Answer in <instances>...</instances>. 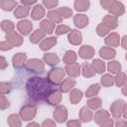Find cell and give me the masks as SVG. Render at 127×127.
<instances>
[{
	"label": "cell",
	"instance_id": "c3c4849f",
	"mask_svg": "<svg viewBox=\"0 0 127 127\" xmlns=\"http://www.w3.org/2000/svg\"><path fill=\"white\" fill-rule=\"evenodd\" d=\"M12 48H13V46L7 41H2L1 44H0V50L1 51H9Z\"/></svg>",
	"mask_w": 127,
	"mask_h": 127
},
{
	"label": "cell",
	"instance_id": "ffe728a7",
	"mask_svg": "<svg viewBox=\"0 0 127 127\" xmlns=\"http://www.w3.org/2000/svg\"><path fill=\"white\" fill-rule=\"evenodd\" d=\"M93 118V113L92 111L87 107V106H83L81 107L80 111H79V120L81 122H89L91 121Z\"/></svg>",
	"mask_w": 127,
	"mask_h": 127
},
{
	"label": "cell",
	"instance_id": "d4e9b609",
	"mask_svg": "<svg viewBox=\"0 0 127 127\" xmlns=\"http://www.w3.org/2000/svg\"><path fill=\"white\" fill-rule=\"evenodd\" d=\"M120 37L117 33H111L109 34L105 39V44L111 47H118L120 45Z\"/></svg>",
	"mask_w": 127,
	"mask_h": 127
},
{
	"label": "cell",
	"instance_id": "4fadbf2b",
	"mask_svg": "<svg viewBox=\"0 0 127 127\" xmlns=\"http://www.w3.org/2000/svg\"><path fill=\"white\" fill-rule=\"evenodd\" d=\"M67 40H68V42H69L71 45L77 46V45H79V44L81 43V41H82V35H81V33H80L79 31H77V30H71V31L68 33V35H67Z\"/></svg>",
	"mask_w": 127,
	"mask_h": 127
},
{
	"label": "cell",
	"instance_id": "603a6c76",
	"mask_svg": "<svg viewBox=\"0 0 127 127\" xmlns=\"http://www.w3.org/2000/svg\"><path fill=\"white\" fill-rule=\"evenodd\" d=\"M43 60L44 62L48 64V65H51V66H54L56 64H58L60 63V58L58 57L57 54L55 53H48V54H45L44 57H43Z\"/></svg>",
	"mask_w": 127,
	"mask_h": 127
},
{
	"label": "cell",
	"instance_id": "b9f144b4",
	"mask_svg": "<svg viewBox=\"0 0 127 127\" xmlns=\"http://www.w3.org/2000/svg\"><path fill=\"white\" fill-rule=\"evenodd\" d=\"M57 10L60 13V15L64 19H67V18L71 17V15H72V10L68 7H60Z\"/></svg>",
	"mask_w": 127,
	"mask_h": 127
},
{
	"label": "cell",
	"instance_id": "60d3db41",
	"mask_svg": "<svg viewBox=\"0 0 127 127\" xmlns=\"http://www.w3.org/2000/svg\"><path fill=\"white\" fill-rule=\"evenodd\" d=\"M1 29H2L4 32H6V34H8V33H11V32L14 31L15 25H14V23H13L12 21H10V20H3V21L1 22Z\"/></svg>",
	"mask_w": 127,
	"mask_h": 127
},
{
	"label": "cell",
	"instance_id": "ee69618b",
	"mask_svg": "<svg viewBox=\"0 0 127 127\" xmlns=\"http://www.w3.org/2000/svg\"><path fill=\"white\" fill-rule=\"evenodd\" d=\"M71 30H70V28H69V26H67V25H59L58 27H57V29H56V35H58V36H61V35H64V34H66V33H69Z\"/></svg>",
	"mask_w": 127,
	"mask_h": 127
},
{
	"label": "cell",
	"instance_id": "2e32d148",
	"mask_svg": "<svg viewBox=\"0 0 127 127\" xmlns=\"http://www.w3.org/2000/svg\"><path fill=\"white\" fill-rule=\"evenodd\" d=\"M45 13H46V11H45V8L43 7V5H42V4H37V5H35L34 8L32 9L31 17H32L33 20L38 21V20L42 19V18L45 16Z\"/></svg>",
	"mask_w": 127,
	"mask_h": 127
},
{
	"label": "cell",
	"instance_id": "5b68a950",
	"mask_svg": "<svg viewBox=\"0 0 127 127\" xmlns=\"http://www.w3.org/2000/svg\"><path fill=\"white\" fill-rule=\"evenodd\" d=\"M124 100L122 99H117L115 100L111 105H110V111L111 114L113 116V118L115 119H119L123 113V107H124Z\"/></svg>",
	"mask_w": 127,
	"mask_h": 127
},
{
	"label": "cell",
	"instance_id": "9c48e42d",
	"mask_svg": "<svg viewBox=\"0 0 127 127\" xmlns=\"http://www.w3.org/2000/svg\"><path fill=\"white\" fill-rule=\"evenodd\" d=\"M17 29H18V31H19L22 35L27 36V35H29V34L31 33V31H32V29H33V24H32V22L29 21V20H22V21L18 22V24H17Z\"/></svg>",
	"mask_w": 127,
	"mask_h": 127
},
{
	"label": "cell",
	"instance_id": "30bf717a",
	"mask_svg": "<svg viewBox=\"0 0 127 127\" xmlns=\"http://www.w3.org/2000/svg\"><path fill=\"white\" fill-rule=\"evenodd\" d=\"M108 11L110 12L111 15H114V16L118 17V16H121L125 13V6L120 1H114Z\"/></svg>",
	"mask_w": 127,
	"mask_h": 127
},
{
	"label": "cell",
	"instance_id": "f6af8a7d",
	"mask_svg": "<svg viewBox=\"0 0 127 127\" xmlns=\"http://www.w3.org/2000/svg\"><path fill=\"white\" fill-rule=\"evenodd\" d=\"M10 91H11V85H10V83L5 82V81H2L0 83V92H1V95H5V94L9 93Z\"/></svg>",
	"mask_w": 127,
	"mask_h": 127
},
{
	"label": "cell",
	"instance_id": "3957f363",
	"mask_svg": "<svg viewBox=\"0 0 127 127\" xmlns=\"http://www.w3.org/2000/svg\"><path fill=\"white\" fill-rule=\"evenodd\" d=\"M25 68L31 72L42 73L45 71V64L39 59H31L26 63Z\"/></svg>",
	"mask_w": 127,
	"mask_h": 127
},
{
	"label": "cell",
	"instance_id": "277c9868",
	"mask_svg": "<svg viewBox=\"0 0 127 127\" xmlns=\"http://www.w3.org/2000/svg\"><path fill=\"white\" fill-rule=\"evenodd\" d=\"M37 113V108L33 104H26L21 107L20 109V117L24 121L32 120Z\"/></svg>",
	"mask_w": 127,
	"mask_h": 127
},
{
	"label": "cell",
	"instance_id": "bcb514c9",
	"mask_svg": "<svg viewBox=\"0 0 127 127\" xmlns=\"http://www.w3.org/2000/svg\"><path fill=\"white\" fill-rule=\"evenodd\" d=\"M42 4L44 6H46L47 8H49V9H52V8H55V7L58 6L59 1H57V0H45V1L42 2Z\"/></svg>",
	"mask_w": 127,
	"mask_h": 127
},
{
	"label": "cell",
	"instance_id": "db71d44e",
	"mask_svg": "<svg viewBox=\"0 0 127 127\" xmlns=\"http://www.w3.org/2000/svg\"><path fill=\"white\" fill-rule=\"evenodd\" d=\"M115 127H127V121L124 119H117L115 123Z\"/></svg>",
	"mask_w": 127,
	"mask_h": 127
},
{
	"label": "cell",
	"instance_id": "d6986e66",
	"mask_svg": "<svg viewBox=\"0 0 127 127\" xmlns=\"http://www.w3.org/2000/svg\"><path fill=\"white\" fill-rule=\"evenodd\" d=\"M40 29L47 35V34H52L55 31V23H53L49 19L42 20L40 23Z\"/></svg>",
	"mask_w": 127,
	"mask_h": 127
},
{
	"label": "cell",
	"instance_id": "8fae6325",
	"mask_svg": "<svg viewBox=\"0 0 127 127\" xmlns=\"http://www.w3.org/2000/svg\"><path fill=\"white\" fill-rule=\"evenodd\" d=\"M64 70H65V72L69 76H71V77H77L80 74V72H81V67H80L79 64L74 63V64H65Z\"/></svg>",
	"mask_w": 127,
	"mask_h": 127
},
{
	"label": "cell",
	"instance_id": "ab89813d",
	"mask_svg": "<svg viewBox=\"0 0 127 127\" xmlns=\"http://www.w3.org/2000/svg\"><path fill=\"white\" fill-rule=\"evenodd\" d=\"M115 79V83L118 87H121V86H124L126 83H127V75L125 72H119L115 75L114 77Z\"/></svg>",
	"mask_w": 127,
	"mask_h": 127
},
{
	"label": "cell",
	"instance_id": "f546056e",
	"mask_svg": "<svg viewBox=\"0 0 127 127\" xmlns=\"http://www.w3.org/2000/svg\"><path fill=\"white\" fill-rule=\"evenodd\" d=\"M89 6H90V2L88 0H75L74 4H73L74 9L76 11H79V12H83V11L88 10Z\"/></svg>",
	"mask_w": 127,
	"mask_h": 127
},
{
	"label": "cell",
	"instance_id": "7dc6e473",
	"mask_svg": "<svg viewBox=\"0 0 127 127\" xmlns=\"http://www.w3.org/2000/svg\"><path fill=\"white\" fill-rule=\"evenodd\" d=\"M10 106V102L8 101V99L5 97V95H1L0 98V108L1 110H4L6 108H8Z\"/></svg>",
	"mask_w": 127,
	"mask_h": 127
},
{
	"label": "cell",
	"instance_id": "836d02e7",
	"mask_svg": "<svg viewBox=\"0 0 127 127\" xmlns=\"http://www.w3.org/2000/svg\"><path fill=\"white\" fill-rule=\"evenodd\" d=\"M0 7L4 11H12L14 8H17V2L12 0H1Z\"/></svg>",
	"mask_w": 127,
	"mask_h": 127
},
{
	"label": "cell",
	"instance_id": "52a82bcc",
	"mask_svg": "<svg viewBox=\"0 0 127 127\" xmlns=\"http://www.w3.org/2000/svg\"><path fill=\"white\" fill-rule=\"evenodd\" d=\"M6 41L9 42L13 47H19L23 43V38L20 34L13 31L11 33L6 34Z\"/></svg>",
	"mask_w": 127,
	"mask_h": 127
},
{
	"label": "cell",
	"instance_id": "1f68e13d",
	"mask_svg": "<svg viewBox=\"0 0 127 127\" xmlns=\"http://www.w3.org/2000/svg\"><path fill=\"white\" fill-rule=\"evenodd\" d=\"M100 90V85L98 83H93L91 85H89V87L86 89L85 91V96L87 98H91V97H95L98 92Z\"/></svg>",
	"mask_w": 127,
	"mask_h": 127
},
{
	"label": "cell",
	"instance_id": "d6a6232c",
	"mask_svg": "<svg viewBox=\"0 0 127 127\" xmlns=\"http://www.w3.org/2000/svg\"><path fill=\"white\" fill-rule=\"evenodd\" d=\"M92 66L95 70V72L97 73H103L105 71V68H106V65H105V63L99 59H95L92 61Z\"/></svg>",
	"mask_w": 127,
	"mask_h": 127
},
{
	"label": "cell",
	"instance_id": "ac0fdd59",
	"mask_svg": "<svg viewBox=\"0 0 127 127\" xmlns=\"http://www.w3.org/2000/svg\"><path fill=\"white\" fill-rule=\"evenodd\" d=\"M62 101V91L61 90H53V92L49 95L48 99H47V102L51 105H59V103H61Z\"/></svg>",
	"mask_w": 127,
	"mask_h": 127
},
{
	"label": "cell",
	"instance_id": "44dd1931",
	"mask_svg": "<svg viewBox=\"0 0 127 127\" xmlns=\"http://www.w3.org/2000/svg\"><path fill=\"white\" fill-rule=\"evenodd\" d=\"M56 45H57V38L56 37H49V38H45L40 43V49L42 51H48Z\"/></svg>",
	"mask_w": 127,
	"mask_h": 127
},
{
	"label": "cell",
	"instance_id": "5bb4252c",
	"mask_svg": "<svg viewBox=\"0 0 127 127\" xmlns=\"http://www.w3.org/2000/svg\"><path fill=\"white\" fill-rule=\"evenodd\" d=\"M88 22H89L88 17L86 15H84V14H76L73 17V23L79 29L85 28L88 25Z\"/></svg>",
	"mask_w": 127,
	"mask_h": 127
},
{
	"label": "cell",
	"instance_id": "e575fe53",
	"mask_svg": "<svg viewBox=\"0 0 127 127\" xmlns=\"http://www.w3.org/2000/svg\"><path fill=\"white\" fill-rule=\"evenodd\" d=\"M121 68H122V65L117 61H111L107 64V69L111 73H116L117 74L121 71Z\"/></svg>",
	"mask_w": 127,
	"mask_h": 127
},
{
	"label": "cell",
	"instance_id": "d590c367",
	"mask_svg": "<svg viewBox=\"0 0 127 127\" xmlns=\"http://www.w3.org/2000/svg\"><path fill=\"white\" fill-rule=\"evenodd\" d=\"M7 122H8V125L10 127H21L22 126V122H21L20 116L17 115V114L9 115L8 119H7Z\"/></svg>",
	"mask_w": 127,
	"mask_h": 127
},
{
	"label": "cell",
	"instance_id": "83f0119b",
	"mask_svg": "<svg viewBox=\"0 0 127 127\" xmlns=\"http://www.w3.org/2000/svg\"><path fill=\"white\" fill-rule=\"evenodd\" d=\"M81 72L82 75L84 77H92L95 75V70L92 66V64H87V63H83L81 65Z\"/></svg>",
	"mask_w": 127,
	"mask_h": 127
},
{
	"label": "cell",
	"instance_id": "f35d334b",
	"mask_svg": "<svg viewBox=\"0 0 127 127\" xmlns=\"http://www.w3.org/2000/svg\"><path fill=\"white\" fill-rule=\"evenodd\" d=\"M100 82L103 86L105 87H109V86H112L114 83H115V79L114 77L109 74V73H106V74H103L100 78Z\"/></svg>",
	"mask_w": 127,
	"mask_h": 127
},
{
	"label": "cell",
	"instance_id": "f1b7e54d",
	"mask_svg": "<svg viewBox=\"0 0 127 127\" xmlns=\"http://www.w3.org/2000/svg\"><path fill=\"white\" fill-rule=\"evenodd\" d=\"M82 96H83V93L81 90L73 88L69 93V101L72 104H77L82 99Z\"/></svg>",
	"mask_w": 127,
	"mask_h": 127
},
{
	"label": "cell",
	"instance_id": "74e56055",
	"mask_svg": "<svg viewBox=\"0 0 127 127\" xmlns=\"http://www.w3.org/2000/svg\"><path fill=\"white\" fill-rule=\"evenodd\" d=\"M48 19L55 24H60L63 21V17L60 15L58 10H51L48 12Z\"/></svg>",
	"mask_w": 127,
	"mask_h": 127
},
{
	"label": "cell",
	"instance_id": "7c38bea8",
	"mask_svg": "<svg viewBox=\"0 0 127 127\" xmlns=\"http://www.w3.org/2000/svg\"><path fill=\"white\" fill-rule=\"evenodd\" d=\"M102 23L106 27H108L110 30L116 29L117 26H118V17H116L114 15H111V14L105 15L102 19Z\"/></svg>",
	"mask_w": 127,
	"mask_h": 127
},
{
	"label": "cell",
	"instance_id": "e0dca14e",
	"mask_svg": "<svg viewBox=\"0 0 127 127\" xmlns=\"http://www.w3.org/2000/svg\"><path fill=\"white\" fill-rule=\"evenodd\" d=\"M99 56L103 60H111V59L115 58L116 51L113 48H110V47H102L99 50Z\"/></svg>",
	"mask_w": 127,
	"mask_h": 127
},
{
	"label": "cell",
	"instance_id": "4316f807",
	"mask_svg": "<svg viewBox=\"0 0 127 127\" xmlns=\"http://www.w3.org/2000/svg\"><path fill=\"white\" fill-rule=\"evenodd\" d=\"M30 13V7L28 6H25V5H20V6H17V8L15 9L14 11V16L16 18H25L29 15Z\"/></svg>",
	"mask_w": 127,
	"mask_h": 127
},
{
	"label": "cell",
	"instance_id": "681fc988",
	"mask_svg": "<svg viewBox=\"0 0 127 127\" xmlns=\"http://www.w3.org/2000/svg\"><path fill=\"white\" fill-rule=\"evenodd\" d=\"M114 0H101L100 1V5L105 9V10H109V8L111 7V5L113 4Z\"/></svg>",
	"mask_w": 127,
	"mask_h": 127
},
{
	"label": "cell",
	"instance_id": "cb8c5ba5",
	"mask_svg": "<svg viewBox=\"0 0 127 127\" xmlns=\"http://www.w3.org/2000/svg\"><path fill=\"white\" fill-rule=\"evenodd\" d=\"M109 117H110V114L108 111H106L105 109H99L98 111H96L95 115L93 116V120L95 121V123L100 125L102 122H104Z\"/></svg>",
	"mask_w": 127,
	"mask_h": 127
},
{
	"label": "cell",
	"instance_id": "11a10c76",
	"mask_svg": "<svg viewBox=\"0 0 127 127\" xmlns=\"http://www.w3.org/2000/svg\"><path fill=\"white\" fill-rule=\"evenodd\" d=\"M7 66H8V64L5 60V58L3 56H1L0 57V69H5Z\"/></svg>",
	"mask_w": 127,
	"mask_h": 127
},
{
	"label": "cell",
	"instance_id": "9f6ffc18",
	"mask_svg": "<svg viewBox=\"0 0 127 127\" xmlns=\"http://www.w3.org/2000/svg\"><path fill=\"white\" fill-rule=\"evenodd\" d=\"M21 3H22V5H25V6H28V7H30L31 5H33V4H36V1H35V0H31V1L22 0V1H21Z\"/></svg>",
	"mask_w": 127,
	"mask_h": 127
},
{
	"label": "cell",
	"instance_id": "9a60e30c",
	"mask_svg": "<svg viewBox=\"0 0 127 127\" xmlns=\"http://www.w3.org/2000/svg\"><path fill=\"white\" fill-rule=\"evenodd\" d=\"M78 55L81 59L83 60H89L93 57L94 55V49L91 47V46H87V45H84L82 46L79 51H78Z\"/></svg>",
	"mask_w": 127,
	"mask_h": 127
},
{
	"label": "cell",
	"instance_id": "8d00e7d4",
	"mask_svg": "<svg viewBox=\"0 0 127 127\" xmlns=\"http://www.w3.org/2000/svg\"><path fill=\"white\" fill-rule=\"evenodd\" d=\"M76 59H77L76 54L73 51H67V52H65L63 61L66 64H71L76 63Z\"/></svg>",
	"mask_w": 127,
	"mask_h": 127
},
{
	"label": "cell",
	"instance_id": "6f0895ef",
	"mask_svg": "<svg viewBox=\"0 0 127 127\" xmlns=\"http://www.w3.org/2000/svg\"><path fill=\"white\" fill-rule=\"evenodd\" d=\"M121 46H122L123 49L127 50V35L124 36V37L121 39Z\"/></svg>",
	"mask_w": 127,
	"mask_h": 127
},
{
	"label": "cell",
	"instance_id": "91938a15",
	"mask_svg": "<svg viewBox=\"0 0 127 127\" xmlns=\"http://www.w3.org/2000/svg\"><path fill=\"white\" fill-rule=\"evenodd\" d=\"M27 127H42V126H40L37 122H31L27 125Z\"/></svg>",
	"mask_w": 127,
	"mask_h": 127
},
{
	"label": "cell",
	"instance_id": "484cf974",
	"mask_svg": "<svg viewBox=\"0 0 127 127\" xmlns=\"http://www.w3.org/2000/svg\"><path fill=\"white\" fill-rule=\"evenodd\" d=\"M45 37H46V34L41 29H37L30 36V42L33 44H39L40 42H42L45 39Z\"/></svg>",
	"mask_w": 127,
	"mask_h": 127
},
{
	"label": "cell",
	"instance_id": "7402d4cb",
	"mask_svg": "<svg viewBox=\"0 0 127 127\" xmlns=\"http://www.w3.org/2000/svg\"><path fill=\"white\" fill-rule=\"evenodd\" d=\"M76 81L70 77H67V78H64V80L61 83L60 85V90L62 92H68V91H71L75 85Z\"/></svg>",
	"mask_w": 127,
	"mask_h": 127
},
{
	"label": "cell",
	"instance_id": "94428289",
	"mask_svg": "<svg viewBox=\"0 0 127 127\" xmlns=\"http://www.w3.org/2000/svg\"><path fill=\"white\" fill-rule=\"evenodd\" d=\"M122 93H123L125 96H127V83L124 85V87H122Z\"/></svg>",
	"mask_w": 127,
	"mask_h": 127
},
{
	"label": "cell",
	"instance_id": "4dcf8cb0",
	"mask_svg": "<svg viewBox=\"0 0 127 127\" xmlns=\"http://www.w3.org/2000/svg\"><path fill=\"white\" fill-rule=\"evenodd\" d=\"M86 105H87V107H88L89 109L96 110V109H98V108L101 107V105H102V100H101L99 97H97V96L91 97V98H89V99L86 101Z\"/></svg>",
	"mask_w": 127,
	"mask_h": 127
},
{
	"label": "cell",
	"instance_id": "7a4b0ae2",
	"mask_svg": "<svg viewBox=\"0 0 127 127\" xmlns=\"http://www.w3.org/2000/svg\"><path fill=\"white\" fill-rule=\"evenodd\" d=\"M64 76H65V70L64 68L55 67L48 72L47 78L51 81L53 85H61V83L64 80Z\"/></svg>",
	"mask_w": 127,
	"mask_h": 127
},
{
	"label": "cell",
	"instance_id": "6125c7cd",
	"mask_svg": "<svg viewBox=\"0 0 127 127\" xmlns=\"http://www.w3.org/2000/svg\"><path fill=\"white\" fill-rule=\"evenodd\" d=\"M125 60H126V61H127V54H126V55H125Z\"/></svg>",
	"mask_w": 127,
	"mask_h": 127
},
{
	"label": "cell",
	"instance_id": "f907efd6",
	"mask_svg": "<svg viewBox=\"0 0 127 127\" xmlns=\"http://www.w3.org/2000/svg\"><path fill=\"white\" fill-rule=\"evenodd\" d=\"M66 127H81L80 120H69L66 122Z\"/></svg>",
	"mask_w": 127,
	"mask_h": 127
},
{
	"label": "cell",
	"instance_id": "7bdbcfd3",
	"mask_svg": "<svg viewBox=\"0 0 127 127\" xmlns=\"http://www.w3.org/2000/svg\"><path fill=\"white\" fill-rule=\"evenodd\" d=\"M109 31H110V29H109L108 27H106L103 23L98 24V26H97V28H96V33H97V35H98L99 37H104V36H106V35L109 33Z\"/></svg>",
	"mask_w": 127,
	"mask_h": 127
},
{
	"label": "cell",
	"instance_id": "6da1fadb",
	"mask_svg": "<svg viewBox=\"0 0 127 127\" xmlns=\"http://www.w3.org/2000/svg\"><path fill=\"white\" fill-rule=\"evenodd\" d=\"M54 85L48 78L33 76L26 82V91L30 99L40 102L47 101L49 95L53 92Z\"/></svg>",
	"mask_w": 127,
	"mask_h": 127
},
{
	"label": "cell",
	"instance_id": "ba28073f",
	"mask_svg": "<svg viewBox=\"0 0 127 127\" xmlns=\"http://www.w3.org/2000/svg\"><path fill=\"white\" fill-rule=\"evenodd\" d=\"M27 55L25 53H17L12 58V64L15 68H21L26 64Z\"/></svg>",
	"mask_w": 127,
	"mask_h": 127
},
{
	"label": "cell",
	"instance_id": "816d5d0a",
	"mask_svg": "<svg viewBox=\"0 0 127 127\" xmlns=\"http://www.w3.org/2000/svg\"><path fill=\"white\" fill-rule=\"evenodd\" d=\"M42 127H57L56 122L53 121L52 119H46L42 123Z\"/></svg>",
	"mask_w": 127,
	"mask_h": 127
},
{
	"label": "cell",
	"instance_id": "f5cc1de1",
	"mask_svg": "<svg viewBox=\"0 0 127 127\" xmlns=\"http://www.w3.org/2000/svg\"><path fill=\"white\" fill-rule=\"evenodd\" d=\"M99 126H100V127H113V126H114V120L109 117V118L106 119L104 122H102Z\"/></svg>",
	"mask_w": 127,
	"mask_h": 127
},
{
	"label": "cell",
	"instance_id": "680465c9",
	"mask_svg": "<svg viewBox=\"0 0 127 127\" xmlns=\"http://www.w3.org/2000/svg\"><path fill=\"white\" fill-rule=\"evenodd\" d=\"M124 119H127V103L124 104V107H123V113H122Z\"/></svg>",
	"mask_w": 127,
	"mask_h": 127
},
{
	"label": "cell",
	"instance_id": "8992f818",
	"mask_svg": "<svg viewBox=\"0 0 127 127\" xmlns=\"http://www.w3.org/2000/svg\"><path fill=\"white\" fill-rule=\"evenodd\" d=\"M54 119L58 123H64L67 119V110L64 105H58L54 110Z\"/></svg>",
	"mask_w": 127,
	"mask_h": 127
}]
</instances>
